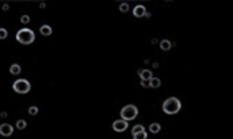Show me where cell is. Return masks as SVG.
<instances>
[{
	"label": "cell",
	"mask_w": 233,
	"mask_h": 139,
	"mask_svg": "<svg viewBox=\"0 0 233 139\" xmlns=\"http://www.w3.org/2000/svg\"><path fill=\"white\" fill-rule=\"evenodd\" d=\"M181 109V102L176 97H169L162 102V111L166 115H175Z\"/></svg>",
	"instance_id": "1"
},
{
	"label": "cell",
	"mask_w": 233,
	"mask_h": 139,
	"mask_svg": "<svg viewBox=\"0 0 233 139\" xmlns=\"http://www.w3.org/2000/svg\"><path fill=\"white\" fill-rule=\"evenodd\" d=\"M34 40H36V34L31 29H21L17 32V41L19 44L30 45L33 44Z\"/></svg>",
	"instance_id": "2"
},
{
	"label": "cell",
	"mask_w": 233,
	"mask_h": 139,
	"mask_svg": "<svg viewBox=\"0 0 233 139\" xmlns=\"http://www.w3.org/2000/svg\"><path fill=\"white\" fill-rule=\"evenodd\" d=\"M139 113V111H138V108L132 105V104H129V105H125V107L123 108L121 111H120V117H121V120H132L135 119L136 116Z\"/></svg>",
	"instance_id": "3"
},
{
	"label": "cell",
	"mask_w": 233,
	"mask_h": 139,
	"mask_svg": "<svg viewBox=\"0 0 233 139\" xmlns=\"http://www.w3.org/2000/svg\"><path fill=\"white\" fill-rule=\"evenodd\" d=\"M12 89H14V91L15 93H19V94H26V93H29L31 89V85L29 81H26V79H18V81H15V82L12 83Z\"/></svg>",
	"instance_id": "4"
},
{
	"label": "cell",
	"mask_w": 233,
	"mask_h": 139,
	"mask_svg": "<svg viewBox=\"0 0 233 139\" xmlns=\"http://www.w3.org/2000/svg\"><path fill=\"white\" fill-rule=\"evenodd\" d=\"M112 128H113V131H116V132H123V131H125L127 128H128V123L125 120H116L113 121V124H112Z\"/></svg>",
	"instance_id": "5"
},
{
	"label": "cell",
	"mask_w": 233,
	"mask_h": 139,
	"mask_svg": "<svg viewBox=\"0 0 233 139\" xmlns=\"http://www.w3.org/2000/svg\"><path fill=\"white\" fill-rule=\"evenodd\" d=\"M12 131H14V128H12L11 124L4 123V124L0 126V135H3V136H10L12 134Z\"/></svg>",
	"instance_id": "6"
},
{
	"label": "cell",
	"mask_w": 233,
	"mask_h": 139,
	"mask_svg": "<svg viewBox=\"0 0 233 139\" xmlns=\"http://www.w3.org/2000/svg\"><path fill=\"white\" fill-rule=\"evenodd\" d=\"M146 7L142 6V4H138V6H135V8L132 10V14H134V17L136 18H142V17H145V14H146Z\"/></svg>",
	"instance_id": "7"
},
{
	"label": "cell",
	"mask_w": 233,
	"mask_h": 139,
	"mask_svg": "<svg viewBox=\"0 0 233 139\" xmlns=\"http://www.w3.org/2000/svg\"><path fill=\"white\" fill-rule=\"evenodd\" d=\"M138 74L142 78V81H150L153 78V74L150 70H138Z\"/></svg>",
	"instance_id": "8"
},
{
	"label": "cell",
	"mask_w": 233,
	"mask_h": 139,
	"mask_svg": "<svg viewBox=\"0 0 233 139\" xmlns=\"http://www.w3.org/2000/svg\"><path fill=\"white\" fill-rule=\"evenodd\" d=\"M40 33H41L42 36H50V34H52V27L49 25H42L40 27Z\"/></svg>",
	"instance_id": "9"
},
{
	"label": "cell",
	"mask_w": 233,
	"mask_h": 139,
	"mask_svg": "<svg viewBox=\"0 0 233 139\" xmlns=\"http://www.w3.org/2000/svg\"><path fill=\"white\" fill-rule=\"evenodd\" d=\"M172 45H173V44H172L169 40H162V41L159 42V46H161V49H162V51H169V49L172 48Z\"/></svg>",
	"instance_id": "10"
},
{
	"label": "cell",
	"mask_w": 233,
	"mask_h": 139,
	"mask_svg": "<svg viewBox=\"0 0 233 139\" xmlns=\"http://www.w3.org/2000/svg\"><path fill=\"white\" fill-rule=\"evenodd\" d=\"M10 74L12 75H19L21 74V66L19 64H12L10 67Z\"/></svg>",
	"instance_id": "11"
},
{
	"label": "cell",
	"mask_w": 233,
	"mask_h": 139,
	"mask_svg": "<svg viewBox=\"0 0 233 139\" xmlns=\"http://www.w3.org/2000/svg\"><path fill=\"white\" fill-rule=\"evenodd\" d=\"M149 83H150V87L157 89L161 86V79H159V78H151V79L149 81Z\"/></svg>",
	"instance_id": "12"
},
{
	"label": "cell",
	"mask_w": 233,
	"mask_h": 139,
	"mask_svg": "<svg viewBox=\"0 0 233 139\" xmlns=\"http://www.w3.org/2000/svg\"><path fill=\"white\" fill-rule=\"evenodd\" d=\"M149 128H150V132H153V134H157L161 131V126H159L158 123H151Z\"/></svg>",
	"instance_id": "13"
},
{
	"label": "cell",
	"mask_w": 233,
	"mask_h": 139,
	"mask_svg": "<svg viewBox=\"0 0 233 139\" xmlns=\"http://www.w3.org/2000/svg\"><path fill=\"white\" fill-rule=\"evenodd\" d=\"M142 131H145V127L142 126V124H136V126L132 127V135H135V134H138V132H142Z\"/></svg>",
	"instance_id": "14"
},
{
	"label": "cell",
	"mask_w": 233,
	"mask_h": 139,
	"mask_svg": "<svg viewBox=\"0 0 233 139\" xmlns=\"http://www.w3.org/2000/svg\"><path fill=\"white\" fill-rule=\"evenodd\" d=\"M132 136H134V139H147V134H146V131H142V132L135 134Z\"/></svg>",
	"instance_id": "15"
},
{
	"label": "cell",
	"mask_w": 233,
	"mask_h": 139,
	"mask_svg": "<svg viewBox=\"0 0 233 139\" xmlns=\"http://www.w3.org/2000/svg\"><path fill=\"white\" fill-rule=\"evenodd\" d=\"M26 126H27V124H26V121L25 120H18L17 121V128H18V130H25Z\"/></svg>",
	"instance_id": "16"
},
{
	"label": "cell",
	"mask_w": 233,
	"mask_h": 139,
	"mask_svg": "<svg viewBox=\"0 0 233 139\" xmlns=\"http://www.w3.org/2000/svg\"><path fill=\"white\" fill-rule=\"evenodd\" d=\"M119 10H120L121 13H127V11L129 10L128 3H121V4H120V8H119Z\"/></svg>",
	"instance_id": "17"
},
{
	"label": "cell",
	"mask_w": 233,
	"mask_h": 139,
	"mask_svg": "<svg viewBox=\"0 0 233 139\" xmlns=\"http://www.w3.org/2000/svg\"><path fill=\"white\" fill-rule=\"evenodd\" d=\"M8 37V32H7L6 29H3V27H0V40H4V38Z\"/></svg>",
	"instance_id": "18"
},
{
	"label": "cell",
	"mask_w": 233,
	"mask_h": 139,
	"mask_svg": "<svg viewBox=\"0 0 233 139\" xmlns=\"http://www.w3.org/2000/svg\"><path fill=\"white\" fill-rule=\"evenodd\" d=\"M37 113H38V108L37 107H30L29 108V115H30V116H36Z\"/></svg>",
	"instance_id": "19"
},
{
	"label": "cell",
	"mask_w": 233,
	"mask_h": 139,
	"mask_svg": "<svg viewBox=\"0 0 233 139\" xmlns=\"http://www.w3.org/2000/svg\"><path fill=\"white\" fill-rule=\"evenodd\" d=\"M21 22H22V23H29V22H30V17H29V15H22V17H21Z\"/></svg>",
	"instance_id": "20"
},
{
	"label": "cell",
	"mask_w": 233,
	"mask_h": 139,
	"mask_svg": "<svg viewBox=\"0 0 233 139\" xmlns=\"http://www.w3.org/2000/svg\"><path fill=\"white\" fill-rule=\"evenodd\" d=\"M141 85H142V87H150V83H149V81H142Z\"/></svg>",
	"instance_id": "21"
},
{
	"label": "cell",
	"mask_w": 233,
	"mask_h": 139,
	"mask_svg": "<svg viewBox=\"0 0 233 139\" xmlns=\"http://www.w3.org/2000/svg\"><path fill=\"white\" fill-rule=\"evenodd\" d=\"M1 10H3V11H8V10H10V6H8L7 3H4V4H3V7H1Z\"/></svg>",
	"instance_id": "22"
},
{
	"label": "cell",
	"mask_w": 233,
	"mask_h": 139,
	"mask_svg": "<svg viewBox=\"0 0 233 139\" xmlns=\"http://www.w3.org/2000/svg\"><path fill=\"white\" fill-rule=\"evenodd\" d=\"M157 42H158V40H157V38H151V44H154V45H155V44H157Z\"/></svg>",
	"instance_id": "23"
},
{
	"label": "cell",
	"mask_w": 233,
	"mask_h": 139,
	"mask_svg": "<svg viewBox=\"0 0 233 139\" xmlns=\"http://www.w3.org/2000/svg\"><path fill=\"white\" fill-rule=\"evenodd\" d=\"M145 17H146V18H151V13H146L145 14Z\"/></svg>",
	"instance_id": "24"
},
{
	"label": "cell",
	"mask_w": 233,
	"mask_h": 139,
	"mask_svg": "<svg viewBox=\"0 0 233 139\" xmlns=\"http://www.w3.org/2000/svg\"><path fill=\"white\" fill-rule=\"evenodd\" d=\"M0 116H1V117H7V112H1Z\"/></svg>",
	"instance_id": "25"
},
{
	"label": "cell",
	"mask_w": 233,
	"mask_h": 139,
	"mask_svg": "<svg viewBox=\"0 0 233 139\" xmlns=\"http://www.w3.org/2000/svg\"><path fill=\"white\" fill-rule=\"evenodd\" d=\"M153 67H154V68H158L159 64H158V63H153Z\"/></svg>",
	"instance_id": "26"
},
{
	"label": "cell",
	"mask_w": 233,
	"mask_h": 139,
	"mask_svg": "<svg viewBox=\"0 0 233 139\" xmlns=\"http://www.w3.org/2000/svg\"><path fill=\"white\" fill-rule=\"evenodd\" d=\"M40 7H41V8H45V3H40Z\"/></svg>",
	"instance_id": "27"
}]
</instances>
